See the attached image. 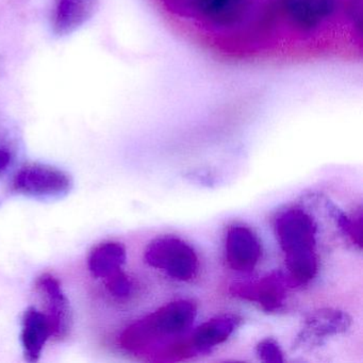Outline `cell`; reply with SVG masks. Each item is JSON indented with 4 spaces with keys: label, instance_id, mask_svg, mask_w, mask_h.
I'll return each mask as SVG.
<instances>
[{
    "label": "cell",
    "instance_id": "1",
    "mask_svg": "<svg viewBox=\"0 0 363 363\" xmlns=\"http://www.w3.org/2000/svg\"><path fill=\"white\" fill-rule=\"evenodd\" d=\"M274 229L284 254L290 286L294 288L307 284L315 277L318 269L313 218L303 209L290 208L278 214Z\"/></svg>",
    "mask_w": 363,
    "mask_h": 363
},
{
    "label": "cell",
    "instance_id": "2",
    "mask_svg": "<svg viewBox=\"0 0 363 363\" xmlns=\"http://www.w3.org/2000/svg\"><path fill=\"white\" fill-rule=\"evenodd\" d=\"M196 314L197 307L192 301H172L130 325L121 335V345L130 352H141L161 337L188 330Z\"/></svg>",
    "mask_w": 363,
    "mask_h": 363
},
{
    "label": "cell",
    "instance_id": "3",
    "mask_svg": "<svg viewBox=\"0 0 363 363\" xmlns=\"http://www.w3.org/2000/svg\"><path fill=\"white\" fill-rule=\"evenodd\" d=\"M146 263L164 272L177 281H189L196 275L199 258L195 250L175 237H160L152 240L144 254Z\"/></svg>",
    "mask_w": 363,
    "mask_h": 363
},
{
    "label": "cell",
    "instance_id": "4",
    "mask_svg": "<svg viewBox=\"0 0 363 363\" xmlns=\"http://www.w3.org/2000/svg\"><path fill=\"white\" fill-rule=\"evenodd\" d=\"M74 186L72 176L63 169L41 163H30L18 169L12 189L18 194L37 199H59Z\"/></svg>",
    "mask_w": 363,
    "mask_h": 363
},
{
    "label": "cell",
    "instance_id": "5",
    "mask_svg": "<svg viewBox=\"0 0 363 363\" xmlns=\"http://www.w3.org/2000/svg\"><path fill=\"white\" fill-rule=\"evenodd\" d=\"M35 292L43 303V313L50 322L52 339L63 341L73 327V311L60 282L52 274H42L35 281Z\"/></svg>",
    "mask_w": 363,
    "mask_h": 363
},
{
    "label": "cell",
    "instance_id": "6",
    "mask_svg": "<svg viewBox=\"0 0 363 363\" xmlns=\"http://www.w3.org/2000/svg\"><path fill=\"white\" fill-rule=\"evenodd\" d=\"M280 14L301 33L315 30L337 10L339 0H272Z\"/></svg>",
    "mask_w": 363,
    "mask_h": 363
},
{
    "label": "cell",
    "instance_id": "7",
    "mask_svg": "<svg viewBox=\"0 0 363 363\" xmlns=\"http://www.w3.org/2000/svg\"><path fill=\"white\" fill-rule=\"evenodd\" d=\"M258 0H199L194 20L216 29L239 26L250 18Z\"/></svg>",
    "mask_w": 363,
    "mask_h": 363
},
{
    "label": "cell",
    "instance_id": "8",
    "mask_svg": "<svg viewBox=\"0 0 363 363\" xmlns=\"http://www.w3.org/2000/svg\"><path fill=\"white\" fill-rule=\"evenodd\" d=\"M288 286H290V282L286 275L281 272H272L258 281L233 284L230 292L259 303L265 311L274 312L281 308Z\"/></svg>",
    "mask_w": 363,
    "mask_h": 363
},
{
    "label": "cell",
    "instance_id": "9",
    "mask_svg": "<svg viewBox=\"0 0 363 363\" xmlns=\"http://www.w3.org/2000/svg\"><path fill=\"white\" fill-rule=\"evenodd\" d=\"M261 244L250 228L241 225L229 227L225 240L227 262L233 271L250 273L258 264Z\"/></svg>",
    "mask_w": 363,
    "mask_h": 363
},
{
    "label": "cell",
    "instance_id": "10",
    "mask_svg": "<svg viewBox=\"0 0 363 363\" xmlns=\"http://www.w3.org/2000/svg\"><path fill=\"white\" fill-rule=\"evenodd\" d=\"M350 315L335 309H320L306 318L299 333L296 345H320L328 337L345 333L350 326Z\"/></svg>",
    "mask_w": 363,
    "mask_h": 363
},
{
    "label": "cell",
    "instance_id": "11",
    "mask_svg": "<svg viewBox=\"0 0 363 363\" xmlns=\"http://www.w3.org/2000/svg\"><path fill=\"white\" fill-rule=\"evenodd\" d=\"M99 9V0H55L50 26L57 37H67L82 28Z\"/></svg>",
    "mask_w": 363,
    "mask_h": 363
},
{
    "label": "cell",
    "instance_id": "12",
    "mask_svg": "<svg viewBox=\"0 0 363 363\" xmlns=\"http://www.w3.org/2000/svg\"><path fill=\"white\" fill-rule=\"evenodd\" d=\"M50 339H52V329L45 314L33 306L27 308L23 314L21 333L25 360L38 362Z\"/></svg>",
    "mask_w": 363,
    "mask_h": 363
},
{
    "label": "cell",
    "instance_id": "13",
    "mask_svg": "<svg viewBox=\"0 0 363 363\" xmlns=\"http://www.w3.org/2000/svg\"><path fill=\"white\" fill-rule=\"evenodd\" d=\"M240 318L233 314L216 316L201 324L190 340L197 352H208L210 348L226 341L239 325Z\"/></svg>",
    "mask_w": 363,
    "mask_h": 363
},
{
    "label": "cell",
    "instance_id": "14",
    "mask_svg": "<svg viewBox=\"0 0 363 363\" xmlns=\"http://www.w3.org/2000/svg\"><path fill=\"white\" fill-rule=\"evenodd\" d=\"M126 259V248L122 243L114 241L104 242L91 250L88 267L95 278L105 279L123 269Z\"/></svg>",
    "mask_w": 363,
    "mask_h": 363
},
{
    "label": "cell",
    "instance_id": "15",
    "mask_svg": "<svg viewBox=\"0 0 363 363\" xmlns=\"http://www.w3.org/2000/svg\"><path fill=\"white\" fill-rule=\"evenodd\" d=\"M329 211L331 212V216L335 218L343 233L347 235L359 248L362 247V212L361 210L357 216L354 214V216H347L343 212L339 211L335 205L330 203Z\"/></svg>",
    "mask_w": 363,
    "mask_h": 363
},
{
    "label": "cell",
    "instance_id": "16",
    "mask_svg": "<svg viewBox=\"0 0 363 363\" xmlns=\"http://www.w3.org/2000/svg\"><path fill=\"white\" fill-rule=\"evenodd\" d=\"M104 280H105V286L108 292L116 298H126L133 292V281L123 272V269Z\"/></svg>",
    "mask_w": 363,
    "mask_h": 363
},
{
    "label": "cell",
    "instance_id": "17",
    "mask_svg": "<svg viewBox=\"0 0 363 363\" xmlns=\"http://www.w3.org/2000/svg\"><path fill=\"white\" fill-rule=\"evenodd\" d=\"M169 13L182 18H194L199 0H161Z\"/></svg>",
    "mask_w": 363,
    "mask_h": 363
},
{
    "label": "cell",
    "instance_id": "18",
    "mask_svg": "<svg viewBox=\"0 0 363 363\" xmlns=\"http://www.w3.org/2000/svg\"><path fill=\"white\" fill-rule=\"evenodd\" d=\"M257 354L264 362H284V354L277 342L272 339L262 340L257 346Z\"/></svg>",
    "mask_w": 363,
    "mask_h": 363
},
{
    "label": "cell",
    "instance_id": "19",
    "mask_svg": "<svg viewBox=\"0 0 363 363\" xmlns=\"http://www.w3.org/2000/svg\"><path fill=\"white\" fill-rule=\"evenodd\" d=\"M14 150L11 146L5 142H0V177L9 171L10 167L14 161Z\"/></svg>",
    "mask_w": 363,
    "mask_h": 363
},
{
    "label": "cell",
    "instance_id": "20",
    "mask_svg": "<svg viewBox=\"0 0 363 363\" xmlns=\"http://www.w3.org/2000/svg\"><path fill=\"white\" fill-rule=\"evenodd\" d=\"M345 9L347 16L354 26L361 29V14H362V0H345Z\"/></svg>",
    "mask_w": 363,
    "mask_h": 363
}]
</instances>
